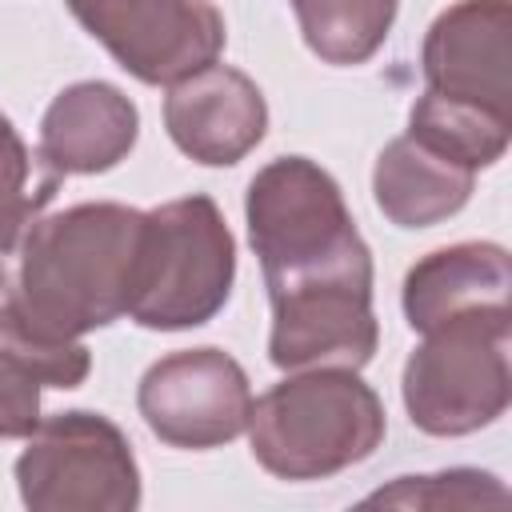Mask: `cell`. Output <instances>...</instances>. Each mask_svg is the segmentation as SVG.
I'll use <instances>...</instances> for the list:
<instances>
[{"label": "cell", "mask_w": 512, "mask_h": 512, "mask_svg": "<svg viewBox=\"0 0 512 512\" xmlns=\"http://www.w3.org/2000/svg\"><path fill=\"white\" fill-rule=\"evenodd\" d=\"M16 484L36 512H128L140 504V468L128 436L84 408L56 412L28 432Z\"/></svg>", "instance_id": "6"}, {"label": "cell", "mask_w": 512, "mask_h": 512, "mask_svg": "<svg viewBox=\"0 0 512 512\" xmlns=\"http://www.w3.org/2000/svg\"><path fill=\"white\" fill-rule=\"evenodd\" d=\"M164 128L184 156L208 168H224L244 160L264 140L268 104L252 76L212 60L168 84Z\"/></svg>", "instance_id": "11"}, {"label": "cell", "mask_w": 512, "mask_h": 512, "mask_svg": "<svg viewBox=\"0 0 512 512\" xmlns=\"http://www.w3.org/2000/svg\"><path fill=\"white\" fill-rule=\"evenodd\" d=\"M400 0H292L304 44L336 68L364 64L388 40Z\"/></svg>", "instance_id": "15"}, {"label": "cell", "mask_w": 512, "mask_h": 512, "mask_svg": "<svg viewBox=\"0 0 512 512\" xmlns=\"http://www.w3.org/2000/svg\"><path fill=\"white\" fill-rule=\"evenodd\" d=\"M364 504L392 508H504L508 488L480 468H452L436 476H400L392 488L372 492Z\"/></svg>", "instance_id": "18"}, {"label": "cell", "mask_w": 512, "mask_h": 512, "mask_svg": "<svg viewBox=\"0 0 512 512\" xmlns=\"http://www.w3.org/2000/svg\"><path fill=\"white\" fill-rule=\"evenodd\" d=\"M512 8L508 0H460L444 8L420 52L424 92L512 120Z\"/></svg>", "instance_id": "9"}, {"label": "cell", "mask_w": 512, "mask_h": 512, "mask_svg": "<svg viewBox=\"0 0 512 512\" xmlns=\"http://www.w3.org/2000/svg\"><path fill=\"white\" fill-rule=\"evenodd\" d=\"M476 172L432 152L428 144L412 140L408 132L384 144L372 168V196L376 208L396 228H428L456 216L472 196Z\"/></svg>", "instance_id": "14"}, {"label": "cell", "mask_w": 512, "mask_h": 512, "mask_svg": "<svg viewBox=\"0 0 512 512\" xmlns=\"http://www.w3.org/2000/svg\"><path fill=\"white\" fill-rule=\"evenodd\" d=\"M92 40L144 84H176L224 48V16L208 0H64Z\"/></svg>", "instance_id": "7"}, {"label": "cell", "mask_w": 512, "mask_h": 512, "mask_svg": "<svg viewBox=\"0 0 512 512\" xmlns=\"http://www.w3.org/2000/svg\"><path fill=\"white\" fill-rule=\"evenodd\" d=\"M140 136L136 104L104 80L64 88L40 120V156L60 176H92L116 168Z\"/></svg>", "instance_id": "12"}, {"label": "cell", "mask_w": 512, "mask_h": 512, "mask_svg": "<svg viewBox=\"0 0 512 512\" xmlns=\"http://www.w3.org/2000/svg\"><path fill=\"white\" fill-rule=\"evenodd\" d=\"M0 288H4V264H0Z\"/></svg>", "instance_id": "20"}, {"label": "cell", "mask_w": 512, "mask_h": 512, "mask_svg": "<svg viewBox=\"0 0 512 512\" xmlns=\"http://www.w3.org/2000/svg\"><path fill=\"white\" fill-rule=\"evenodd\" d=\"M508 288L512 272L500 244L436 248L404 276V316L412 332H428L460 316L508 312Z\"/></svg>", "instance_id": "13"}, {"label": "cell", "mask_w": 512, "mask_h": 512, "mask_svg": "<svg viewBox=\"0 0 512 512\" xmlns=\"http://www.w3.org/2000/svg\"><path fill=\"white\" fill-rule=\"evenodd\" d=\"M40 380L8 352L0 348V436H28L40 424Z\"/></svg>", "instance_id": "19"}, {"label": "cell", "mask_w": 512, "mask_h": 512, "mask_svg": "<svg viewBox=\"0 0 512 512\" xmlns=\"http://www.w3.org/2000/svg\"><path fill=\"white\" fill-rule=\"evenodd\" d=\"M136 408L164 444L204 452L248 428L252 388L224 348H184L140 376Z\"/></svg>", "instance_id": "8"}, {"label": "cell", "mask_w": 512, "mask_h": 512, "mask_svg": "<svg viewBox=\"0 0 512 512\" xmlns=\"http://www.w3.org/2000/svg\"><path fill=\"white\" fill-rule=\"evenodd\" d=\"M508 132H512V120L492 116V112L472 108V104L444 100L436 92H420V100L408 112V136L412 140L428 144L432 152H440V156H448L472 172H480L504 156Z\"/></svg>", "instance_id": "16"}, {"label": "cell", "mask_w": 512, "mask_h": 512, "mask_svg": "<svg viewBox=\"0 0 512 512\" xmlns=\"http://www.w3.org/2000/svg\"><path fill=\"white\" fill-rule=\"evenodd\" d=\"M244 216L268 296L336 280L372 284V252L352 224L344 192L308 156L264 164L248 184Z\"/></svg>", "instance_id": "2"}, {"label": "cell", "mask_w": 512, "mask_h": 512, "mask_svg": "<svg viewBox=\"0 0 512 512\" xmlns=\"http://www.w3.org/2000/svg\"><path fill=\"white\" fill-rule=\"evenodd\" d=\"M400 380L408 420L428 436H468L508 408V312L460 316L420 332Z\"/></svg>", "instance_id": "5"}, {"label": "cell", "mask_w": 512, "mask_h": 512, "mask_svg": "<svg viewBox=\"0 0 512 512\" xmlns=\"http://www.w3.org/2000/svg\"><path fill=\"white\" fill-rule=\"evenodd\" d=\"M56 188L60 172L40 152H28L12 120L0 116V256L20 248L24 232L40 220Z\"/></svg>", "instance_id": "17"}, {"label": "cell", "mask_w": 512, "mask_h": 512, "mask_svg": "<svg viewBox=\"0 0 512 512\" xmlns=\"http://www.w3.org/2000/svg\"><path fill=\"white\" fill-rule=\"evenodd\" d=\"M144 252V212L128 204H76L36 220L20 240V268L0 296V328L72 344L128 316Z\"/></svg>", "instance_id": "1"}, {"label": "cell", "mask_w": 512, "mask_h": 512, "mask_svg": "<svg viewBox=\"0 0 512 512\" xmlns=\"http://www.w3.org/2000/svg\"><path fill=\"white\" fill-rule=\"evenodd\" d=\"M384 404L352 368H308L272 384L248 412V444L280 480H324L384 440Z\"/></svg>", "instance_id": "3"}, {"label": "cell", "mask_w": 512, "mask_h": 512, "mask_svg": "<svg viewBox=\"0 0 512 512\" xmlns=\"http://www.w3.org/2000/svg\"><path fill=\"white\" fill-rule=\"evenodd\" d=\"M236 244L208 196H180L144 212V252L128 320L140 328L208 324L232 296Z\"/></svg>", "instance_id": "4"}, {"label": "cell", "mask_w": 512, "mask_h": 512, "mask_svg": "<svg viewBox=\"0 0 512 512\" xmlns=\"http://www.w3.org/2000/svg\"><path fill=\"white\" fill-rule=\"evenodd\" d=\"M272 300L268 356L284 372L352 368L360 372L380 340L372 284H312Z\"/></svg>", "instance_id": "10"}]
</instances>
